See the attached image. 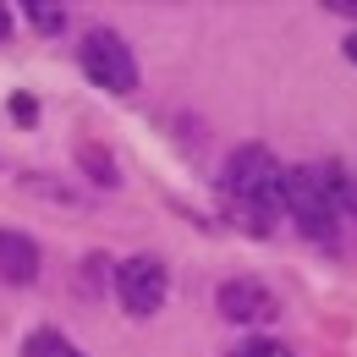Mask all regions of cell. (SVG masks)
Here are the masks:
<instances>
[{
    "label": "cell",
    "instance_id": "1",
    "mask_svg": "<svg viewBox=\"0 0 357 357\" xmlns=\"http://www.w3.org/2000/svg\"><path fill=\"white\" fill-rule=\"evenodd\" d=\"M220 192H225V215L242 231H269L280 215V171L264 149H236L225 160Z\"/></svg>",
    "mask_w": 357,
    "mask_h": 357
},
{
    "label": "cell",
    "instance_id": "2",
    "mask_svg": "<svg viewBox=\"0 0 357 357\" xmlns=\"http://www.w3.org/2000/svg\"><path fill=\"white\" fill-rule=\"evenodd\" d=\"M280 209L297 220L303 236L335 242V204H330L324 171H286V176H280Z\"/></svg>",
    "mask_w": 357,
    "mask_h": 357
},
{
    "label": "cell",
    "instance_id": "3",
    "mask_svg": "<svg viewBox=\"0 0 357 357\" xmlns=\"http://www.w3.org/2000/svg\"><path fill=\"white\" fill-rule=\"evenodd\" d=\"M77 66H83V77H89V83H99V89H110V93H132L137 89L132 50H127L121 33H110V28H93L89 39H83Z\"/></svg>",
    "mask_w": 357,
    "mask_h": 357
},
{
    "label": "cell",
    "instance_id": "4",
    "mask_svg": "<svg viewBox=\"0 0 357 357\" xmlns=\"http://www.w3.org/2000/svg\"><path fill=\"white\" fill-rule=\"evenodd\" d=\"M165 291H171V275H165L160 259H127V264L116 269V297H121V308L137 313V319L160 313Z\"/></svg>",
    "mask_w": 357,
    "mask_h": 357
},
{
    "label": "cell",
    "instance_id": "5",
    "mask_svg": "<svg viewBox=\"0 0 357 357\" xmlns=\"http://www.w3.org/2000/svg\"><path fill=\"white\" fill-rule=\"evenodd\" d=\"M220 313L231 324H259V319H275V297L259 280H231L220 286Z\"/></svg>",
    "mask_w": 357,
    "mask_h": 357
},
{
    "label": "cell",
    "instance_id": "6",
    "mask_svg": "<svg viewBox=\"0 0 357 357\" xmlns=\"http://www.w3.org/2000/svg\"><path fill=\"white\" fill-rule=\"evenodd\" d=\"M39 275V242L28 231H0V280L28 286Z\"/></svg>",
    "mask_w": 357,
    "mask_h": 357
},
{
    "label": "cell",
    "instance_id": "7",
    "mask_svg": "<svg viewBox=\"0 0 357 357\" xmlns=\"http://www.w3.org/2000/svg\"><path fill=\"white\" fill-rule=\"evenodd\" d=\"M22 357H83L66 335H55V330H33L28 341H22Z\"/></svg>",
    "mask_w": 357,
    "mask_h": 357
},
{
    "label": "cell",
    "instance_id": "8",
    "mask_svg": "<svg viewBox=\"0 0 357 357\" xmlns=\"http://www.w3.org/2000/svg\"><path fill=\"white\" fill-rule=\"evenodd\" d=\"M28 17H33L39 33H61V28H66V11H61L55 0H28Z\"/></svg>",
    "mask_w": 357,
    "mask_h": 357
},
{
    "label": "cell",
    "instance_id": "9",
    "mask_svg": "<svg viewBox=\"0 0 357 357\" xmlns=\"http://www.w3.org/2000/svg\"><path fill=\"white\" fill-rule=\"evenodd\" d=\"M231 357H291V352H286L280 341H264V335H253V341H242V347H236Z\"/></svg>",
    "mask_w": 357,
    "mask_h": 357
},
{
    "label": "cell",
    "instance_id": "10",
    "mask_svg": "<svg viewBox=\"0 0 357 357\" xmlns=\"http://www.w3.org/2000/svg\"><path fill=\"white\" fill-rule=\"evenodd\" d=\"M11 121H17V127H33V121H39L33 93H11Z\"/></svg>",
    "mask_w": 357,
    "mask_h": 357
},
{
    "label": "cell",
    "instance_id": "11",
    "mask_svg": "<svg viewBox=\"0 0 357 357\" xmlns=\"http://www.w3.org/2000/svg\"><path fill=\"white\" fill-rule=\"evenodd\" d=\"M83 165H89L99 181H116V165L105 160V149H99V143H89V149H83Z\"/></svg>",
    "mask_w": 357,
    "mask_h": 357
},
{
    "label": "cell",
    "instance_id": "12",
    "mask_svg": "<svg viewBox=\"0 0 357 357\" xmlns=\"http://www.w3.org/2000/svg\"><path fill=\"white\" fill-rule=\"evenodd\" d=\"M6 33H11V11L0 6V39H6Z\"/></svg>",
    "mask_w": 357,
    "mask_h": 357
},
{
    "label": "cell",
    "instance_id": "13",
    "mask_svg": "<svg viewBox=\"0 0 357 357\" xmlns=\"http://www.w3.org/2000/svg\"><path fill=\"white\" fill-rule=\"evenodd\" d=\"M347 55H352V61H357V33H352V39H347Z\"/></svg>",
    "mask_w": 357,
    "mask_h": 357
}]
</instances>
